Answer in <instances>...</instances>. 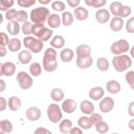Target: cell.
<instances>
[{
	"label": "cell",
	"mask_w": 134,
	"mask_h": 134,
	"mask_svg": "<svg viewBox=\"0 0 134 134\" xmlns=\"http://www.w3.org/2000/svg\"><path fill=\"white\" fill-rule=\"evenodd\" d=\"M124 21L123 19L119 17H114L109 24L110 29L114 31H119L121 30L123 27Z\"/></svg>",
	"instance_id": "ac0fdd59"
},
{
	"label": "cell",
	"mask_w": 134,
	"mask_h": 134,
	"mask_svg": "<svg viewBox=\"0 0 134 134\" xmlns=\"http://www.w3.org/2000/svg\"><path fill=\"white\" fill-rule=\"evenodd\" d=\"M112 63L114 68L117 72H122L131 66L132 60L128 55L122 54L114 57Z\"/></svg>",
	"instance_id": "7a4b0ae2"
},
{
	"label": "cell",
	"mask_w": 134,
	"mask_h": 134,
	"mask_svg": "<svg viewBox=\"0 0 134 134\" xmlns=\"http://www.w3.org/2000/svg\"><path fill=\"white\" fill-rule=\"evenodd\" d=\"M8 106L12 111L17 110L21 106V100L16 96H11L8 100Z\"/></svg>",
	"instance_id": "ffe728a7"
},
{
	"label": "cell",
	"mask_w": 134,
	"mask_h": 134,
	"mask_svg": "<svg viewBox=\"0 0 134 134\" xmlns=\"http://www.w3.org/2000/svg\"><path fill=\"white\" fill-rule=\"evenodd\" d=\"M104 94V91L102 87H94L91 89L89 92V97L94 100H97L100 99Z\"/></svg>",
	"instance_id": "9a60e30c"
},
{
	"label": "cell",
	"mask_w": 134,
	"mask_h": 134,
	"mask_svg": "<svg viewBox=\"0 0 134 134\" xmlns=\"http://www.w3.org/2000/svg\"><path fill=\"white\" fill-rule=\"evenodd\" d=\"M36 3L35 0H18L17 1V4L19 6L23 7H29Z\"/></svg>",
	"instance_id": "7bdbcfd3"
},
{
	"label": "cell",
	"mask_w": 134,
	"mask_h": 134,
	"mask_svg": "<svg viewBox=\"0 0 134 134\" xmlns=\"http://www.w3.org/2000/svg\"><path fill=\"white\" fill-rule=\"evenodd\" d=\"M69 5L71 7H75L77 6L80 3V0H68Z\"/></svg>",
	"instance_id": "f907efd6"
},
{
	"label": "cell",
	"mask_w": 134,
	"mask_h": 134,
	"mask_svg": "<svg viewBox=\"0 0 134 134\" xmlns=\"http://www.w3.org/2000/svg\"><path fill=\"white\" fill-rule=\"evenodd\" d=\"M126 30L129 33L134 32V18L131 17L128 20L126 23Z\"/></svg>",
	"instance_id": "bcb514c9"
},
{
	"label": "cell",
	"mask_w": 134,
	"mask_h": 134,
	"mask_svg": "<svg viewBox=\"0 0 134 134\" xmlns=\"http://www.w3.org/2000/svg\"><path fill=\"white\" fill-rule=\"evenodd\" d=\"M8 49L11 52H16L21 48V43L19 39L12 38L8 44Z\"/></svg>",
	"instance_id": "f1b7e54d"
},
{
	"label": "cell",
	"mask_w": 134,
	"mask_h": 134,
	"mask_svg": "<svg viewBox=\"0 0 134 134\" xmlns=\"http://www.w3.org/2000/svg\"><path fill=\"white\" fill-rule=\"evenodd\" d=\"M64 93L60 88H54L51 92V97L54 101H61L64 98Z\"/></svg>",
	"instance_id": "f546056e"
},
{
	"label": "cell",
	"mask_w": 134,
	"mask_h": 134,
	"mask_svg": "<svg viewBox=\"0 0 134 134\" xmlns=\"http://www.w3.org/2000/svg\"><path fill=\"white\" fill-rule=\"evenodd\" d=\"M26 117L31 121H35L39 119L41 116L40 110L36 107H30L26 111Z\"/></svg>",
	"instance_id": "7c38bea8"
},
{
	"label": "cell",
	"mask_w": 134,
	"mask_h": 134,
	"mask_svg": "<svg viewBox=\"0 0 134 134\" xmlns=\"http://www.w3.org/2000/svg\"><path fill=\"white\" fill-rule=\"evenodd\" d=\"M23 41L25 47L29 49L33 53L40 52L43 47V43L41 40L31 36L25 37Z\"/></svg>",
	"instance_id": "5b68a950"
},
{
	"label": "cell",
	"mask_w": 134,
	"mask_h": 134,
	"mask_svg": "<svg viewBox=\"0 0 134 134\" xmlns=\"http://www.w3.org/2000/svg\"><path fill=\"white\" fill-rule=\"evenodd\" d=\"M32 24L29 21H26L25 22L23 25H22V31L23 34L25 35H29L31 34V29Z\"/></svg>",
	"instance_id": "60d3db41"
},
{
	"label": "cell",
	"mask_w": 134,
	"mask_h": 134,
	"mask_svg": "<svg viewBox=\"0 0 134 134\" xmlns=\"http://www.w3.org/2000/svg\"><path fill=\"white\" fill-rule=\"evenodd\" d=\"M122 4L119 2L115 1L111 3L109 6V9L111 13L114 15L116 16H118V12Z\"/></svg>",
	"instance_id": "8d00e7d4"
},
{
	"label": "cell",
	"mask_w": 134,
	"mask_h": 134,
	"mask_svg": "<svg viewBox=\"0 0 134 134\" xmlns=\"http://www.w3.org/2000/svg\"><path fill=\"white\" fill-rule=\"evenodd\" d=\"M114 106V100L110 97H106L100 101L99 107L101 111L106 113L111 110Z\"/></svg>",
	"instance_id": "30bf717a"
},
{
	"label": "cell",
	"mask_w": 134,
	"mask_h": 134,
	"mask_svg": "<svg viewBox=\"0 0 134 134\" xmlns=\"http://www.w3.org/2000/svg\"><path fill=\"white\" fill-rule=\"evenodd\" d=\"M32 34L42 41H48L52 36L53 31L44 26L43 24H35L32 25Z\"/></svg>",
	"instance_id": "3957f363"
},
{
	"label": "cell",
	"mask_w": 134,
	"mask_h": 134,
	"mask_svg": "<svg viewBox=\"0 0 134 134\" xmlns=\"http://www.w3.org/2000/svg\"><path fill=\"white\" fill-rule=\"evenodd\" d=\"M74 15L77 20L82 21L88 17V12L83 7H79L74 9Z\"/></svg>",
	"instance_id": "e0dca14e"
},
{
	"label": "cell",
	"mask_w": 134,
	"mask_h": 134,
	"mask_svg": "<svg viewBox=\"0 0 134 134\" xmlns=\"http://www.w3.org/2000/svg\"><path fill=\"white\" fill-rule=\"evenodd\" d=\"M48 25L52 28H57L60 25V18L56 14H52L49 15L47 19Z\"/></svg>",
	"instance_id": "7402d4cb"
},
{
	"label": "cell",
	"mask_w": 134,
	"mask_h": 134,
	"mask_svg": "<svg viewBox=\"0 0 134 134\" xmlns=\"http://www.w3.org/2000/svg\"><path fill=\"white\" fill-rule=\"evenodd\" d=\"M91 52V48L87 44H81L77 46L76 53L78 57H84L90 56Z\"/></svg>",
	"instance_id": "d6986e66"
},
{
	"label": "cell",
	"mask_w": 134,
	"mask_h": 134,
	"mask_svg": "<svg viewBox=\"0 0 134 134\" xmlns=\"http://www.w3.org/2000/svg\"><path fill=\"white\" fill-rule=\"evenodd\" d=\"M128 114L129 115L131 116H133L134 115V112H133V102H131L129 106H128Z\"/></svg>",
	"instance_id": "f5cc1de1"
},
{
	"label": "cell",
	"mask_w": 134,
	"mask_h": 134,
	"mask_svg": "<svg viewBox=\"0 0 134 134\" xmlns=\"http://www.w3.org/2000/svg\"><path fill=\"white\" fill-rule=\"evenodd\" d=\"M95 128L96 131L99 133H104L108 131L109 126L106 122L100 121L95 125Z\"/></svg>",
	"instance_id": "d590c367"
},
{
	"label": "cell",
	"mask_w": 134,
	"mask_h": 134,
	"mask_svg": "<svg viewBox=\"0 0 134 134\" xmlns=\"http://www.w3.org/2000/svg\"><path fill=\"white\" fill-rule=\"evenodd\" d=\"M47 114L49 119L53 123L58 122L62 117L60 107L56 104H51L48 106Z\"/></svg>",
	"instance_id": "8992f818"
},
{
	"label": "cell",
	"mask_w": 134,
	"mask_h": 134,
	"mask_svg": "<svg viewBox=\"0 0 134 134\" xmlns=\"http://www.w3.org/2000/svg\"><path fill=\"white\" fill-rule=\"evenodd\" d=\"M72 126V122L68 119H64L60 123L59 129L61 132L68 133L70 132Z\"/></svg>",
	"instance_id": "83f0119b"
},
{
	"label": "cell",
	"mask_w": 134,
	"mask_h": 134,
	"mask_svg": "<svg viewBox=\"0 0 134 134\" xmlns=\"http://www.w3.org/2000/svg\"><path fill=\"white\" fill-rule=\"evenodd\" d=\"M50 2H51V0H49V1H47V0L41 1V0H39V2L41 3V4H48Z\"/></svg>",
	"instance_id": "680465c9"
},
{
	"label": "cell",
	"mask_w": 134,
	"mask_h": 134,
	"mask_svg": "<svg viewBox=\"0 0 134 134\" xmlns=\"http://www.w3.org/2000/svg\"><path fill=\"white\" fill-rule=\"evenodd\" d=\"M76 108V102L72 99H66L62 104V110L68 114L72 113Z\"/></svg>",
	"instance_id": "5bb4252c"
},
{
	"label": "cell",
	"mask_w": 134,
	"mask_h": 134,
	"mask_svg": "<svg viewBox=\"0 0 134 134\" xmlns=\"http://www.w3.org/2000/svg\"><path fill=\"white\" fill-rule=\"evenodd\" d=\"M0 81H1V90H0V91L2 92L4 90H5L6 85H5V82H4L2 79H1Z\"/></svg>",
	"instance_id": "9f6ffc18"
},
{
	"label": "cell",
	"mask_w": 134,
	"mask_h": 134,
	"mask_svg": "<svg viewBox=\"0 0 134 134\" xmlns=\"http://www.w3.org/2000/svg\"><path fill=\"white\" fill-rule=\"evenodd\" d=\"M133 71H131L128 72L125 76V79L127 82L132 89H133Z\"/></svg>",
	"instance_id": "f6af8a7d"
},
{
	"label": "cell",
	"mask_w": 134,
	"mask_h": 134,
	"mask_svg": "<svg viewBox=\"0 0 134 134\" xmlns=\"http://www.w3.org/2000/svg\"><path fill=\"white\" fill-rule=\"evenodd\" d=\"M18 59L21 63L24 64H28L31 60L32 55L29 51L24 50L19 53Z\"/></svg>",
	"instance_id": "cb8c5ba5"
},
{
	"label": "cell",
	"mask_w": 134,
	"mask_h": 134,
	"mask_svg": "<svg viewBox=\"0 0 134 134\" xmlns=\"http://www.w3.org/2000/svg\"><path fill=\"white\" fill-rule=\"evenodd\" d=\"M129 45L127 41L125 39H120L113 43L110 47L111 52L114 54H119L128 51Z\"/></svg>",
	"instance_id": "ba28073f"
},
{
	"label": "cell",
	"mask_w": 134,
	"mask_h": 134,
	"mask_svg": "<svg viewBox=\"0 0 134 134\" xmlns=\"http://www.w3.org/2000/svg\"><path fill=\"white\" fill-rule=\"evenodd\" d=\"M0 100H1V108H0V110L3 111L4 110H5L6 109V101L5 98H4L3 97H0Z\"/></svg>",
	"instance_id": "816d5d0a"
},
{
	"label": "cell",
	"mask_w": 134,
	"mask_h": 134,
	"mask_svg": "<svg viewBox=\"0 0 134 134\" xmlns=\"http://www.w3.org/2000/svg\"><path fill=\"white\" fill-rule=\"evenodd\" d=\"M65 44V40L63 37L60 35L55 36L50 41V44L57 49L61 48Z\"/></svg>",
	"instance_id": "4316f807"
},
{
	"label": "cell",
	"mask_w": 134,
	"mask_h": 134,
	"mask_svg": "<svg viewBox=\"0 0 134 134\" xmlns=\"http://www.w3.org/2000/svg\"><path fill=\"white\" fill-rule=\"evenodd\" d=\"M50 14L49 10L44 7H39L32 9L30 14L31 20L36 24H44Z\"/></svg>",
	"instance_id": "277c9868"
},
{
	"label": "cell",
	"mask_w": 134,
	"mask_h": 134,
	"mask_svg": "<svg viewBox=\"0 0 134 134\" xmlns=\"http://www.w3.org/2000/svg\"><path fill=\"white\" fill-rule=\"evenodd\" d=\"M70 133L71 134H82V131L78 127H73L72 129H71Z\"/></svg>",
	"instance_id": "db71d44e"
},
{
	"label": "cell",
	"mask_w": 134,
	"mask_h": 134,
	"mask_svg": "<svg viewBox=\"0 0 134 134\" xmlns=\"http://www.w3.org/2000/svg\"><path fill=\"white\" fill-rule=\"evenodd\" d=\"M134 119H131L129 122V127L131 128L132 130H133V126H134Z\"/></svg>",
	"instance_id": "6f0895ef"
},
{
	"label": "cell",
	"mask_w": 134,
	"mask_h": 134,
	"mask_svg": "<svg viewBox=\"0 0 134 134\" xmlns=\"http://www.w3.org/2000/svg\"><path fill=\"white\" fill-rule=\"evenodd\" d=\"M78 125L84 129H88L91 128L92 124L91 122L90 119L86 116H82L77 121Z\"/></svg>",
	"instance_id": "4dcf8cb0"
},
{
	"label": "cell",
	"mask_w": 134,
	"mask_h": 134,
	"mask_svg": "<svg viewBox=\"0 0 134 134\" xmlns=\"http://www.w3.org/2000/svg\"><path fill=\"white\" fill-rule=\"evenodd\" d=\"M106 0H85V3L87 5L92 6L94 8L102 7L105 5Z\"/></svg>",
	"instance_id": "e575fe53"
},
{
	"label": "cell",
	"mask_w": 134,
	"mask_h": 134,
	"mask_svg": "<svg viewBox=\"0 0 134 134\" xmlns=\"http://www.w3.org/2000/svg\"><path fill=\"white\" fill-rule=\"evenodd\" d=\"M7 30L8 32L12 35H17L20 31V26L17 21L11 20L7 25Z\"/></svg>",
	"instance_id": "44dd1931"
},
{
	"label": "cell",
	"mask_w": 134,
	"mask_h": 134,
	"mask_svg": "<svg viewBox=\"0 0 134 134\" xmlns=\"http://www.w3.org/2000/svg\"><path fill=\"white\" fill-rule=\"evenodd\" d=\"M51 7L54 10L58 12H61L65 9V6L64 3L59 1H55L52 2Z\"/></svg>",
	"instance_id": "ab89813d"
},
{
	"label": "cell",
	"mask_w": 134,
	"mask_h": 134,
	"mask_svg": "<svg viewBox=\"0 0 134 134\" xmlns=\"http://www.w3.org/2000/svg\"><path fill=\"white\" fill-rule=\"evenodd\" d=\"M0 133H10L13 129L12 122L8 119H3L0 121Z\"/></svg>",
	"instance_id": "484cf974"
},
{
	"label": "cell",
	"mask_w": 134,
	"mask_h": 134,
	"mask_svg": "<svg viewBox=\"0 0 134 134\" xmlns=\"http://www.w3.org/2000/svg\"><path fill=\"white\" fill-rule=\"evenodd\" d=\"M62 24L65 26H70L73 21L72 14L69 12H64L62 14Z\"/></svg>",
	"instance_id": "d6a6232c"
},
{
	"label": "cell",
	"mask_w": 134,
	"mask_h": 134,
	"mask_svg": "<svg viewBox=\"0 0 134 134\" xmlns=\"http://www.w3.org/2000/svg\"><path fill=\"white\" fill-rule=\"evenodd\" d=\"M76 65L80 69H84L90 67L93 63V59L90 55L84 57H77Z\"/></svg>",
	"instance_id": "8fae6325"
},
{
	"label": "cell",
	"mask_w": 134,
	"mask_h": 134,
	"mask_svg": "<svg viewBox=\"0 0 134 134\" xmlns=\"http://www.w3.org/2000/svg\"><path fill=\"white\" fill-rule=\"evenodd\" d=\"M73 51L69 48L64 49L60 52L61 60L64 62H69L71 61L73 59Z\"/></svg>",
	"instance_id": "d4e9b609"
},
{
	"label": "cell",
	"mask_w": 134,
	"mask_h": 134,
	"mask_svg": "<svg viewBox=\"0 0 134 134\" xmlns=\"http://www.w3.org/2000/svg\"><path fill=\"white\" fill-rule=\"evenodd\" d=\"M80 109L84 114L90 115L94 111V106L92 102L87 100H85L81 103Z\"/></svg>",
	"instance_id": "2e32d148"
},
{
	"label": "cell",
	"mask_w": 134,
	"mask_h": 134,
	"mask_svg": "<svg viewBox=\"0 0 134 134\" xmlns=\"http://www.w3.org/2000/svg\"><path fill=\"white\" fill-rule=\"evenodd\" d=\"M20 87L23 90H28L31 87L33 83L31 77L24 71L19 72L16 76Z\"/></svg>",
	"instance_id": "52a82bcc"
},
{
	"label": "cell",
	"mask_w": 134,
	"mask_h": 134,
	"mask_svg": "<svg viewBox=\"0 0 134 134\" xmlns=\"http://www.w3.org/2000/svg\"><path fill=\"white\" fill-rule=\"evenodd\" d=\"M56 51L51 48L46 50L43 58V66L44 70L47 72H53L57 68Z\"/></svg>",
	"instance_id": "6da1fadb"
},
{
	"label": "cell",
	"mask_w": 134,
	"mask_h": 134,
	"mask_svg": "<svg viewBox=\"0 0 134 134\" xmlns=\"http://www.w3.org/2000/svg\"><path fill=\"white\" fill-rule=\"evenodd\" d=\"M97 67L101 71H106L109 68V63L108 60L105 58H99L97 60Z\"/></svg>",
	"instance_id": "836d02e7"
},
{
	"label": "cell",
	"mask_w": 134,
	"mask_h": 134,
	"mask_svg": "<svg viewBox=\"0 0 134 134\" xmlns=\"http://www.w3.org/2000/svg\"><path fill=\"white\" fill-rule=\"evenodd\" d=\"M16 18L19 22H26L28 19L27 13L25 10H19L17 12Z\"/></svg>",
	"instance_id": "b9f144b4"
},
{
	"label": "cell",
	"mask_w": 134,
	"mask_h": 134,
	"mask_svg": "<svg viewBox=\"0 0 134 134\" xmlns=\"http://www.w3.org/2000/svg\"><path fill=\"white\" fill-rule=\"evenodd\" d=\"M1 46H4L9 43V38L7 35L5 33L1 32Z\"/></svg>",
	"instance_id": "c3c4849f"
},
{
	"label": "cell",
	"mask_w": 134,
	"mask_h": 134,
	"mask_svg": "<svg viewBox=\"0 0 134 134\" xmlns=\"http://www.w3.org/2000/svg\"><path fill=\"white\" fill-rule=\"evenodd\" d=\"M35 134H50L51 133V132L49 131L48 129L43 128V127H38L37 128L35 131L34 132Z\"/></svg>",
	"instance_id": "681fc988"
},
{
	"label": "cell",
	"mask_w": 134,
	"mask_h": 134,
	"mask_svg": "<svg viewBox=\"0 0 134 134\" xmlns=\"http://www.w3.org/2000/svg\"><path fill=\"white\" fill-rule=\"evenodd\" d=\"M95 17L98 23L105 24L108 21L110 18L109 13L106 9H100L96 12Z\"/></svg>",
	"instance_id": "4fadbf2b"
},
{
	"label": "cell",
	"mask_w": 134,
	"mask_h": 134,
	"mask_svg": "<svg viewBox=\"0 0 134 134\" xmlns=\"http://www.w3.org/2000/svg\"><path fill=\"white\" fill-rule=\"evenodd\" d=\"M29 71L34 76H38L41 73V67L38 62L32 63L29 67Z\"/></svg>",
	"instance_id": "1f68e13d"
},
{
	"label": "cell",
	"mask_w": 134,
	"mask_h": 134,
	"mask_svg": "<svg viewBox=\"0 0 134 134\" xmlns=\"http://www.w3.org/2000/svg\"><path fill=\"white\" fill-rule=\"evenodd\" d=\"M16 70L15 64L12 62H6L1 64V76H10L13 75Z\"/></svg>",
	"instance_id": "9c48e42d"
},
{
	"label": "cell",
	"mask_w": 134,
	"mask_h": 134,
	"mask_svg": "<svg viewBox=\"0 0 134 134\" xmlns=\"http://www.w3.org/2000/svg\"><path fill=\"white\" fill-rule=\"evenodd\" d=\"M106 89L110 93L117 94L120 90V85L117 81L111 80L107 83Z\"/></svg>",
	"instance_id": "603a6c76"
},
{
	"label": "cell",
	"mask_w": 134,
	"mask_h": 134,
	"mask_svg": "<svg viewBox=\"0 0 134 134\" xmlns=\"http://www.w3.org/2000/svg\"><path fill=\"white\" fill-rule=\"evenodd\" d=\"M0 52H1V54H0L1 57L5 56L6 53V49L5 47L1 46H0Z\"/></svg>",
	"instance_id": "11a10c76"
},
{
	"label": "cell",
	"mask_w": 134,
	"mask_h": 134,
	"mask_svg": "<svg viewBox=\"0 0 134 134\" xmlns=\"http://www.w3.org/2000/svg\"><path fill=\"white\" fill-rule=\"evenodd\" d=\"M17 14V10L14 8H12L8 10L6 12L5 14V16L7 20H11L16 17Z\"/></svg>",
	"instance_id": "7dc6e473"
},
{
	"label": "cell",
	"mask_w": 134,
	"mask_h": 134,
	"mask_svg": "<svg viewBox=\"0 0 134 134\" xmlns=\"http://www.w3.org/2000/svg\"><path fill=\"white\" fill-rule=\"evenodd\" d=\"M131 9L130 7L126 5L121 6L118 12V16L121 17H127L131 14Z\"/></svg>",
	"instance_id": "74e56055"
},
{
	"label": "cell",
	"mask_w": 134,
	"mask_h": 134,
	"mask_svg": "<svg viewBox=\"0 0 134 134\" xmlns=\"http://www.w3.org/2000/svg\"><path fill=\"white\" fill-rule=\"evenodd\" d=\"M90 119L92 124L93 125H95L98 122L103 121L102 116L97 113H92Z\"/></svg>",
	"instance_id": "ee69618b"
},
{
	"label": "cell",
	"mask_w": 134,
	"mask_h": 134,
	"mask_svg": "<svg viewBox=\"0 0 134 134\" xmlns=\"http://www.w3.org/2000/svg\"><path fill=\"white\" fill-rule=\"evenodd\" d=\"M14 3L13 0H1L0 1V10L2 11L7 10L11 7Z\"/></svg>",
	"instance_id": "f35d334b"
}]
</instances>
